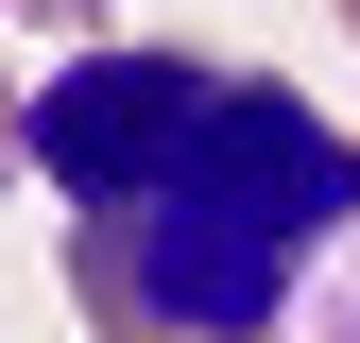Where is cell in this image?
Here are the masks:
<instances>
[{"label": "cell", "instance_id": "1", "mask_svg": "<svg viewBox=\"0 0 360 343\" xmlns=\"http://www.w3.org/2000/svg\"><path fill=\"white\" fill-rule=\"evenodd\" d=\"M69 189V292L103 343H275L309 257H360V138L275 69L86 52L18 103Z\"/></svg>", "mask_w": 360, "mask_h": 343}, {"label": "cell", "instance_id": "2", "mask_svg": "<svg viewBox=\"0 0 360 343\" xmlns=\"http://www.w3.org/2000/svg\"><path fill=\"white\" fill-rule=\"evenodd\" d=\"M343 34H360V0H343Z\"/></svg>", "mask_w": 360, "mask_h": 343}]
</instances>
